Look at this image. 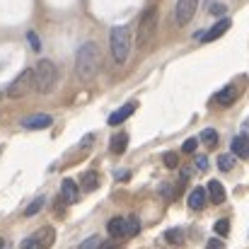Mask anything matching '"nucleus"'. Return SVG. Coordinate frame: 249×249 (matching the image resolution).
<instances>
[{
  "instance_id": "9d476101",
  "label": "nucleus",
  "mask_w": 249,
  "mask_h": 249,
  "mask_svg": "<svg viewBox=\"0 0 249 249\" xmlns=\"http://www.w3.org/2000/svg\"><path fill=\"white\" fill-rule=\"evenodd\" d=\"M61 196H63L66 203H75V201L80 198V186H78L73 179H63V184H61Z\"/></svg>"
},
{
  "instance_id": "aec40b11",
  "label": "nucleus",
  "mask_w": 249,
  "mask_h": 249,
  "mask_svg": "<svg viewBox=\"0 0 249 249\" xmlns=\"http://www.w3.org/2000/svg\"><path fill=\"white\" fill-rule=\"evenodd\" d=\"M201 143L208 145V148H215V145H218V131H215V128H206V131H201Z\"/></svg>"
},
{
  "instance_id": "2eb2a0df",
  "label": "nucleus",
  "mask_w": 249,
  "mask_h": 249,
  "mask_svg": "<svg viewBox=\"0 0 249 249\" xmlns=\"http://www.w3.org/2000/svg\"><path fill=\"white\" fill-rule=\"evenodd\" d=\"M232 153H235V158L249 160V138L247 136H237V138H232Z\"/></svg>"
},
{
  "instance_id": "c756f323",
  "label": "nucleus",
  "mask_w": 249,
  "mask_h": 249,
  "mask_svg": "<svg viewBox=\"0 0 249 249\" xmlns=\"http://www.w3.org/2000/svg\"><path fill=\"white\" fill-rule=\"evenodd\" d=\"M162 162H165V167H169V169H174V167L179 165V158H177L174 153H167L165 158H162Z\"/></svg>"
},
{
  "instance_id": "412c9836",
  "label": "nucleus",
  "mask_w": 249,
  "mask_h": 249,
  "mask_svg": "<svg viewBox=\"0 0 249 249\" xmlns=\"http://www.w3.org/2000/svg\"><path fill=\"white\" fill-rule=\"evenodd\" d=\"M41 208H44V196H36V198H34V201L24 208V215H27V218H32V215H36Z\"/></svg>"
},
{
  "instance_id": "5701e85b",
  "label": "nucleus",
  "mask_w": 249,
  "mask_h": 249,
  "mask_svg": "<svg viewBox=\"0 0 249 249\" xmlns=\"http://www.w3.org/2000/svg\"><path fill=\"white\" fill-rule=\"evenodd\" d=\"M218 167H220V172H230L235 167V158L232 155H220L218 158Z\"/></svg>"
},
{
  "instance_id": "f704fd0d",
  "label": "nucleus",
  "mask_w": 249,
  "mask_h": 249,
  "mask_svg": "<svg viewBox=\"0 0 249 249\" xmlns=\"http://www.w3.org/2000/svg\"><path fill=\"white\" fill-rule=\"evenodd\" d=\"M0 247H2V240H0Z\"/></svg>"
},
{
  "instance_id": "a211bd4d",
  "label": "nucleus",
  "mask_w": 249,
  "mask_h": 249,
  "mask_svg": "<svg viewBox=\"0 0 249 249\" xmlns=\"http://www.w3.org/2000/svg\"><path fill=\"white\" fill-rule=\"evenodd\" d=\"M99 186V174L97 172H85L83 179H80V189H85V191H94Z\"/></svg>"
},
{
  "instance_id": "0eeeda50",
  "label": "nucleus",
  "mask_w": 249,
  "mask_h": 249,
  "mask_svg": "<svg viewBox=\"0 0 249 249\" xmlns=\"http://www.w3.org/2000/svg\"><path fill=\"white\" fill-rule=\"evenodd\" d=\"M230 27H232L230 17H223V19H218V22H215V24H213L208 32H198L196 36H198L201 41H215V39H220V36H223V34H225Z\"/></svg>"
},
{
  "instance_id": "4468645a",
  "label": "nucleus",
  "mask_w": 249,
  "mask_h": 249,
  "mask_svg": "<svg viewBox=\"0 0 249 249\" xmlns=\"http://www.w3.org/2000/svg\"><path fill=\"white\" fill-rule=\"evenodd\" d=\"M235 99H237V87H235V85H228V87H223V89L215 94V102H218L220 107H230Z\"/></svg>"
},
{
  "instance_id": "dca6fc26",
  "label": "nucleus",
  "mask_w": 249,
  "mask_h": 249,
  "mask_svg": "<svg viewBox=\"0 0 249 249\" xmlns=\"http://www.w3.org/2000/svg\"><path fill=\"white\" fill-rule=\"evenodd\" d=\"M126 148H128V133H116V136L111 138V143H109V150H111L114 155H124Z\"/></svg>"
},
{
  "instance_id": "ddd939ff",
  "label": "nucleus",
  "mask_w": 249,
  "mask_h": 249,
  "mask_svg": "<svg viewBox=\"0 0 249 249\" xmlns=\"http://www.w3.org/2000/svg\"><path fill=\"white\" fill-rule=\"evenodd\" d=\"M36 240H39V245H41V249H49L53 247V242H56V230L51 228V225H44L36 235H34Z\"/></svg>"
},
{
  "instance_id": "4be33fe9",
  "label": "nucleus",
  "mask_w": 249,
  "mask_h": 249,
  "mask_svg": "<svg viewBox=\"0 0 249 249\" xmlns=\"http://www.w3.org/2000/svg\"><path fill=\"white\" fill-rule=\"evenodd\" d=\"M126 228H128V237L138 235V232H141V220H138V215H131V218H126Z\"/></svg>"
},
{
  "instance_id": "39448f33",
  "label": "nucleus",
  "mask_w": 249,
  "mask_h": 249,
  "mask_svg": "<svg viewBox=\"0 0 249 249\" xmlns=\"http://www.w3.org/2000/svg\"><path fill=\"white\" fill-rule=\"evenodd\" d=\"M34 89V71H22L12 83L7 87V97H12V99H19V97H24V94H29Z\"/></svg>"
},
{
  "instance_id": "b1692460",
  "label": "nucleus",
  "mask_w": 249,
  "mask_h": 249,
  "mask_svg": "<svg viewBox=\"0 0 249 249\" xmlns=\"http://www.w3.org/2000/svg\"><path fill=\"white\" fill-rule=\"evenodd\" d=\"M78 249H102V240L99 237H87Z\"/></svg>"
},
{
  "instance_id": "20e7f679",
  "label": "nucleus",
  "mask_w": 249,
  "mask_h": 249,
  "mask_svg": "<svg viewBox=\"0 0 249 249\" xmlns=\"http://www.w3.org/2000/svg\"><path fill=\"white\" fill-rule=\"evenodd\" d=\"M158 32V7H148L143 15H141V22H138V46L145 49L150 44V39L155 36Z\"/></svg>"
},
{
  "instance_id": "f3484780",
  "label": "nucleus",
  "mask_w": 249,
  "mask_h": 249,
  "mask_svg": "<svg viewBox=\"0 0 249 249\" xmlns=\"http://www.w3.org/2000/svg\"><path fill=\"white\" fill-rule=\"evenodd\" d=\"M208 196H211L213 203H223L225 201V189H223V184L218 179H211L208 181Z\"/></svg>"
},
{
  "instance_id": "cd10ccee",
  "label": "nucleus",
  "mask_w": 249,
  "mask_h": 249,
  "mask_svg": "<svg viewBox=\"0 0 249 249\" xmlns=\"http://www.w3.org/2000/svg\"><path fill=\"white\" fill-rule=\"evenodd\" d=\"M194 162H196V169H198V172H206V169L211 167V160H208L206 155H196Z\"/></svg>"
},
{
  "instance_id": "393cba45",
  "label": "nucleus",
  "mask_w": 249,
  "mask_h": 249,
  "mask_svg": "<svg viewBox=\"0 0 249 249\" xmlns=\"http://www.w3.org/2000/svg\"><path fill=\"white\" fill-rule=\"evenodd\" d=\"M213 230H215V232H218L220 237H225V235L230 232V223H228V220L223 218V220H218V223H215V228H213Z\"/></svg>"
},
{
  "instance_id": "c85d7f7f",
  "label": "nucleus",
  "mask_w": 249,
  "mask_h": 249,
  "mask_svg": "<svg viewBox=\"0 0 249 249\" xmlns=\"http://www.w3.org/2000/svg\"><path fill=\"white\" fill-rule=\"evenodd\" d=\"M22 249H41V245H39V240L32 235V237H27V240H22Z\"/></svg>"
},
{
  "instance_id": "7c9ffc66",
  "label": "nucleus",
  "mask_w": 249,
  "mask_h": 249,
  "mask_svg": "<svg viewBox=\"0 0 249 249\" xmlns=\"http://www.w3.org/2000/svg\"><path fill=\"white\" fill-rule=\"evenodd\" d=\"M208 12H211V15H225V12H228V7H225L223 2H213V5L208 7Z\"/></svg>"
},
{
  "instance_id": "9b49d317",
  "label": "nucleus",
  "mask_w": 249,
  "mask_h": 249,
  "mask_svg": "<svg viewBox=\"0 0 249 249\" xmlns=\"http://www.w3.org/2000/svg\"><path fill=\"white\" fill-rule=\"evenodd\" d=\"M136 107H138L136 102H128V104H124L121 109H116V111L109 116V126H119V124H124V121H126V119H128V116L136 111Z\"/></svg>"
},
{
  "instance_id": "72a5a7b5",
  "label": "nucleus",
  "mask_w": 249,
  "mask_h": 249,
  "mask_svg": "<svg viewBox=\"0 0 249 249\" xmlns=\"http://www.w3.org/2000/svg\"><path fill=\"white\" fill-rule=\"evenodd\" d=\"M102 249H119V247H116V242L109 240V242H102Z\"/></svg>"
},
{
  "instance_id": "7ed1b4c3",
  "label": "nucleus",
  "mask_w": 249,
  "mask_h": 249,
  "mask_svg": "<svg viewBox=\"0 0 249 249\" xmlns=\"http://www.w3.org/2000/svg\"><path fill=\"white\" fill-rule=\"evenodd\" d=\"M58 83V68L53 61L49 58H41L34 68V89L41 92V94H49Z\"/></svg>"
},
{
  "instance_id": "f8f14e48",
  "label": "nucleus",
  "mask_w": 249,
  "mask_h": 249,
  "mask_svg": "<svg viewBox=\"0 0 249 249\" xmlns=\"http://www.w3.org/2000/svg\"><path fill=\"white\" fill-rule=\"evenodd\" d=\"M206 198H208V194H206V189H203V186L191 189V194H189V208L201 211V208L206 206Z\"/></svg>"
},
{
  "instance_id": "bb28decb",
  "label": "nucleus",
  "mask_w": 249,
  "mask_h": 249,
  "mask_svg": "<svg viewBox=\"0 0 249 249\" xmlns=\"http://www.w3.org/2000/svg\"><path fill=\"white\" fill-rule=\"evenodd\" d=\"M196 145H198V141H196V138H189V141H184L181 150H184L186 155H194V153H196Z\"/></svg>"
},
{
  "instance_id": "6ab92c4d",
  "label": "nucleus",
  "mask_w": 249,
  "mask_h": 249,
  "mask_svg": "<svg viewBox=\"0 0 249 249\" xmlns=\"http://www.w3.org/2000/svg\"><path fill=\"white\" fill-rule=\"evenodd\" d=\"M165 240L169 245H174V247L184 245V232H181V228H169L165 232Z\"/></svg>"
},
{
  "instance_id": "a878e982",
  "label": "nucleus",
  "mask_w": 249,
  "mask_h": 249,
  "mask_svg": "<svg viewBox=\"0 0 249 249\" xmlns=\"http://www.w3.org/2000/svg\"><path fill=\"white\" fill-rule=\"evenodd\" d=\"M27 41H29V46H32L34 51H41V41H39L36 32H27Z\"/></svg>"
},
{
  "instance_id": "473e14b6",
  "label": "nucleus",
  "mask_w": 249,
  "mask_h": 249,
  "mask_svg": "<svg viewBox=\"0 0 249 249\" xmlns=\"http://www.w3.org/2000/svg\"><path fill=\"white\" fill-rule=\"evenodd\" d=\"M114 177H116V179H119V181H126V179H128V177H131V174H128V172H126V169H116V172H114Z\"/></svg>"
},
{
  "instance_id": "2f4dec72",
  "label": "nucleus",
  "mask_w": 249,
  "mask_h": 249,
  "mask_svg": "<svg viewBox=\"0 0 249 249\" xmlns=\"http://www.w3.org/2000/svg\"><path fill=\"white\" fill-rule=\"evenodd\" d=\"M206 249H225V245H223L220 240H215V237H213V240H208V245H206Z\"/></svg>"
},
{
  "instance_id": "1a4fd4ad",
  "label": "nucleus",
  "mask_w": 249,
  "mask_h": 249,
  "mask_svg": "<svg viewBox=\"0 0 249 249\" xmlns=\"http://www.w3.org/2000/svg\"><path fill=\"white\" fill-rule=\"evenodd\" d=\"M51 124H53V119L49 114H34V116H24L22 119L24 128H49Z\"/></svg>"
},
{
  "instance_id": "f03ea898",
  "label": "nucleus",
  "mask_w": 249,
  "mask_h": 249,
  "mask_svg": "<svg viewBox=\"0 0 249 249\" xmlns=\"http://www.w3.org/2000/svg\"><path fill=\"white\" fill-rule=\"evenodd\" d=\"M109 49H111V58L119 66H124L128 61V53H131V29L126 24L111 27V32H109Z\"/></svg>"
},
{
  "instance_id": "6e6552de",
  "label": "nucleus",
  "mask_w": 249,
  "mask_h": 249,
  "mask_svg": "<svg viewBox=\"0 0 249 249\" xmlns=\"http://www.w3.org/2000/svg\"><path fill=\"white\" fill-rule=\"evenodd\" d=\"M107 232L111 240H124L128 237V228H126V218H111L107 223Z\"/></svg>"
},
{
  "instance_id": "423d86ee",
  "label": "nucleus",
  "mask_w": 249,
  "mask_h": 249,
  "mask_svg": "<svg viewBox=\"0 0 249 249\" xmlns=\"http://www.w3.org/2000/svg\"><path fill=\"white\" fill-rule=\"evenodd\" d=\"M196 7H198V0H177V10H174L177 24H179V27L189 24L191 17L196 15Z\"/></svg>"
},
{
  "instance_id": "f257e3e1",
  "label": "nucleus",
  "mask_w": 249,
  "mask_h": 249,
  "mask_svg": "<svg viewBox=\"0 0 249 249\" xmlns=\"http://www.w3.org/2000/svg\"><path fill=\"white\" fill-rule=\"evenodd\" d=\"M99 63H102V53L99 46L94 41H85L83 46L78 49V58H75V73L80 80H92L99 73Z\"/></svg>"
},
{
  "instance_id": "c9c22d12",
  "label": "nucleus",
  "mask_w": 249,
  "mask_h": 249,
  "mask_svg": "<svg viewBox=\"0 0 249 249\" xmlns=\"http://www.w3.org/2000/svg\"><path fill=\"white\" fill-rule=\"evenodd\" d=\"M0 99H2V92H0Z\"/></svg>"
}]
</instances>
